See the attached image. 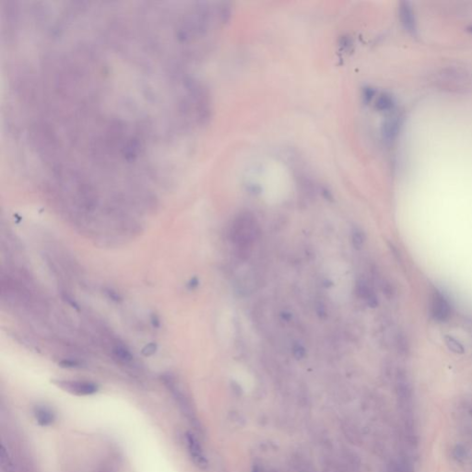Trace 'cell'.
<instances>
[{"instance_id": "cell-1", "label": "cell", "mask_w": 472, "mask_h": 472, "mask_svg": "<svg viewBox=\"0 0 472 472\" xmlns=\"http://www.w3.org/2000/svg\"><path fill=\"white\" fill-rule=\"evenodd\" d=\"M231 234L232 240L237 247L242 250H246L250 247L258 234L256 219L247 213L240 215L233 223Z\"/></svg>"}, {"instance_id": "cell-2", "label": "cell", "mask_w": 472, "mask_h": 472, "mask_svg": "<svg viewBox=\"0 0 472 472\" xmlns=\"http://www.w3.org/2000/svg\"><path fill=\"white\" fill-rule=\"evenodd\" d=\"M431 315L437 322H446L451 316V306L446 297L439 292H434L432 294Z\"/></svg>"}, {"instance_id": "cell-3", "label": "cell", "mask_w": 472, "mask_h": 472, "mask_svg": "<svg viewBox=\"0 0 472 472\" xmlns=\"http://www.w3.org/2000/svg\"><path fill=\"white\" fill-rule=\"evenodd\" d=\"M186 439L188 452L190 454L191 459L193 460L194 464L198 468H200V470L205 471L209 467V462L207 460L198 439L191 432L186 433Z\"/></svg>"}, {"instance_id": "cell-4", "label": "cell", "mask_w": 472, "mask_h": 472, "mask_svg": "<svg viewBox=\"0 0 472 472\" xmlns=\"http://www.w3.org/2000/svg\"><path fill=\"white\" fill-rule=\"evenodd\" d=\"M58 385L69 392H72L77 395H82V396L93 395L98 391V386L92 382L67 381V382H59Z\"/></svg>"}, {"instance_id": "cell-5", "label": "cell", "mask_w": 472, "mask_h": 472, "mask_svg": "<svg viewBox=\"0 0 472 472\" xmlns=\"http://www.w3.org/2000/svg\"><path fill=\"white\" fill-rule=\"evenodd\" d=\"M399 18L402 26L412 35L417 34L416 20L412 6L409 2H401L399 6Z\"/></svg>"}, {"instance_id": "cell-6", "label": "cell", "mask_w": 472, "mask_h": 472, "mask_svg": "<svg viewBox=\"0 0 472 472\" xmlns=\"http://www.w3.org/2000/svg\"><path fill=\"white\" fill-rule=\"evenodd\" d=\"M37 422L41 426H48L52 424L54 420L53 413L47 408H36L34 412Z\"/></svg>"}, {"instance_id": "cell-7", "label": "cell", "mask_w": 472, "mask_h": 472, "mask_svg": "<svg viewBox=\"0 0 472 472\" xmlns=\"http://www.w3.org/2000/svg\"><path fill=\"white\" fill-rule=\"evenodd\" d=\"M359 293L361 297L363 299L366 300V303L369 305V306L375 307L378 305L376 294L368 285L361 284L359 288Z\"/></svg>"}, {"instance_id": "cell-8", "label": "cell", "mask_w": 472, "mask_h": 472, "mask_svg": "<svg viewBox=\"0 0 472 472\" xmlns=\"http://www.w3.org/2000/svg\"><path fill=\"white\" fill-rule=\"evenodd\" d=\"M0 464L1 470L4 472H13V463L9 457L6 447L2 445L0 453Z\"/></svg>"}, {"instance_id": "cell-9", "label": "cell", "mask_w": 472, "mask_h": 472, "mask_svg": "<svg viewBox=\"0 0 472 472\" xmlns=\"http://www.w3.org/2000/svg\"><path fill=\"white\" fill-rule=\"evenodd\" d=\"M399 131V122L397 120L393 119L388 121L384 126L383 134L386 140H392Z\"/></svg>"}, {"instance_id": "cell-10", "label": "cell", "mask_w": 472, "mask_h": 472, "mask_svg": "<svg viewBox=\"0 0 472 472\" xmlns=\"http://www.w3.org/2000/svg\"><path fill=\"white\" fill-rule=\"evenodd\" d=\"M445 342H446L447 348L454 353L462 354L465 352L464 347L462 346V344L459 342V340L454 339L451 336H446L445 337Z\"/></svg>"}, {"instance_id": "cell-11", "label": "cell", "mask_w": 472, "mask_h": 472, "mask_svg": "<svg viewBox=\"0 0 472 472\" xmlns=\"http://www.w3.org/2000/svg\"><path fill=\"white\" fill-rule=\"evenodd\" d=\"M393 106H394V102H393L392 97H390L387 94L381 95L376 102V107L381 111L390 110Z\"/></svg>"}, {"instance_id": "cell-12", "label": "cell", "mask_w": 472, "mask_h": 472, "mask_svg": "<svg viewBox=\"0 0 472 472\" xmlns=\"http://www.w3.org/2000/svg\"><path fill=\"white\" fill-rule=\"evenodd\" d=\"M352 242L355 249H361L366 242L365 233L360 229H354L352 235Z\"/></svg>"}, {"instance_id": "cell-13", "label": "cell", "mask_w": 472, "mask_h": 472, "mask_svg": "<svg viewBox=\"0 0 472 472\" xmlns=\"http://www.w3.org/2000/svg\"><path fill=\"white\" fill-rule=\"evenodd\" d=\"M113 353L114 355L119 358L120 360L122 361H125V362H128V361H131L132 360V354L130 353V352L127 350L126 348L122 347V346H117L113 349Z\"/></svg>"}, {"instance_id": "cell-14", "label": "cell", "mask_w": 472, "mask_h": 472, "mask_svg": "<svg viewBox=\"0 0 472 472\" xmlns=\"http://www.w3.org/2000/svg\"><path fill=\"white\" fill-rule=\"evenodd\" d=\"M293 353H294V356L297 358V359H301L305 356L306 354V351L305 349L302 347L301 345H296L294 346L293 348Z\"/></svg>"}, {"instance_id": "cell-15", "label": "cell", "mask_w": 472, "mask_h": 472, "mask_svg": "<svg viewBox=\"0 0 472 472\" xmlns=\"http://www.w3.org/2000/svg\"><path fill=\"white\" fill-rule=\"evenodd\" d=\"M156 351V345L153 344V343H151L149 345L146 346V348L143 350V353L148 356V355H152L153 353H155Z\"/></svg>"}, {"instance_id": "cell-16", "label": "cell", "mask_w": 472, "mask_h": 472, "mask_svg": "<svg viewBox=\"0 0 472 472\" xmlns=\"http://www.w3.org/2000/svg\"><path fill=\"white\" fill-rule=\"evenodd\" d=\"M60 365L63 367H70L71 368V367L78 366V363L75 362V361H71V360H64Z\"/></svg>"}, {"instance_id": "cell-17", "label": "cell", "mask_w": 472, "mask_h": 472, "mask_svg": "<svg viewBox=\"0 0 472 472\" xmlns=\"http://www.w3.org/2000/svg\"><path fill=\"white\" fill-rule=\"evenodd\" d=\"M373 94H374V93H373V91H372V89H367V90H366V94H365V97H366V100H371L372 97H373Z\"/></svg>"}, {"instance_id": "cell-18", "label": "cell", "mask_w": 472, "mask_h": 472, "mask_svg": "<svg viewBox=\"0 0 472 472\" xmlns=\"http://www.w3.org/2000/svg\"><path fill=\"white\" fill-rule=\"evenodd\" d=\"M468 31H469L471 34H472V25H471V26L468 28Z\"/></svg>"}]
</instances>
